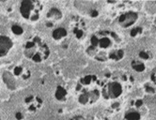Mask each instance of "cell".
<instances>
[{
    "mask_svg": "<svg viewBox=\"0 0 156 120\" xmlns=\"http://www.w3.org/2000/svg\"><path fill=\"white\" fill-rule=\"evenodd\" d=\"M71 29L73 36L77 40H82L87 35V27L85 22L80 17H73L71 21Z\"/></svg>",
    "mask_w": 156,
    "mask_h": 120,
    "instance_id": "obj_5",
    "label": "cell"
},
{
    "mask_svg": "<svg viewBox=\"0 0 156 120\" xmlns=\"http://www.w3.org/2000/svg\"><path fill=\"white\" fill-rule=\"evenodd\" d=\"M137 18H138V15L136 12H126V13H123L119 16V23L122 27L126 28V27H129L132 25L135 24L137 20Z\"/></svg>",
    "mask_w": 156,
    "mask_h": 120,
    "instance_id": "obj_8",
    "label": "cell"
},
{
    "mask_svg": "<svg viewBox=\"0 0 156 120\" xmlns=\"http://www.w3.org/2000/svg\"><path fill=\"white\" fill-rule=\"evenodd\" d=\"M141 32H142V28L141 27H136V28H133V29L131 30L130 35H131V37H136V35L140 34Z\"/></svg>",
    "mask_w": 156,
    "mask_h": 120,
    "instance_id": "obj_18",
    "label": "cell"
},
{
    "mask_svg": "<svg viewBox=\"0 0 156 120\" xmlns=\"http://www.w3.org/2000/svg\"><path fill=\"white\" fill-rule=\"evenodd\" d=\"M139 57H140V58H142V59H144V60H148L150 57H149V54H148V53H147V52L141 51V52L139 53Z\"/></svg>",
    "mask_w": 156,
    "mask_h": 120,
    "instance_id": "obj_19",
    "label": "cell"
},
{
    "mask_svg": "<svg viewBox=\"0 0 156 120\" xmlns=\"http://www.w3.org/2000/svg\"><path fill=\"white\" fill-rule=\"evenodd\" d=\"M12 40L7 36H0V57H6L12 48Z\"/></svg>",
    "mask_w": 156,
    "mask_h": 120,
    "instance_id": "obj_10",
    "label": "cell"
},
{
    "mask_svg": "<svg viewBox=\"0 0 156 120\" xmlns=\"http://www.w3.org/2000/svg\"><path fill=\"white\" fill-rule=\"evenodd\" d=\"M125 119L126 120H139L140 119V115H139V113H137L136 111L128 112L125 115Z\"/></svg>",
    "mask_w": 156,
    "mask_h": 120,
    "instance_id": "obj_16",
    "label": "cell"
},
{
    "mask_svg": "<svg viewBox=\"0 0 156 120\" xmlns=\"http://www.w3.org/2000/svg\"><path fill=\"white\" fill-rule=\"evenodd\" d=\"M75 92L78 103L83 106L94 104L101 96V92L97 87H82L76 85Z\"/></svg>",
    "mask_w": 156,
    "mask_h": 120,
    "instance_id": "obj_4",
    "label": "cell"
},
{
    "mask_svg": "<svg viewBox=\"0 0 156 120\" xmlns=\"http://www.w3.org/2000/svg\"><path fill=\"white\" fill-rule=\"evenodd\" d=\"M90 14H91V16H92V17H93V16H94V17H96V16H98V12H96V10H92Z\"/></svg>",
    "mask_w": 156,
    "mask_h": 120,
    "instance_id": "obj_24",
    "label": "cell"
},
{
    "mask_svg": "<svg viewBox=\"0 0 156 120\" xmlns=\"http://www.w3.org/2000/svg\"><path fill=\"white\" fill-rule=\"evenodd\" d=\"M132 67L136 71H138V72H142L145 70V65L141 61H138V60H133L132 62Z\"/></svg>",
    "mask_w": 156,
    "mask_h": 120,
    "instance_id": "obj_15",
    "label": "cell"
},
{
    "mask_svg": "<svg viewBox=\"0 0 156 120\" xmlns=\"http://www.w3.org/2000/svg\"><path fill=\"white\" fill-rule=\"evenodd\" d=\"M122 94V86L118 82H111L104 84L102 95L105 99H116Z\"/></svg>",
    "mask_w": 156,
    "mask_h": 120,
    "instance_id": "obj_6",
    "label": "cell"
},
{
    "mask_svg": "<svg viewBox=\"0 0 156 120\" xmlns=\"http://www.w3.org/2000/svg\"><path fill=\"white\" fill-rule=\"evenodd\" d=\"M113 40H119L118 35L108 30H102L93 34L90 37V45L87 46L86 53L88 57L97 61L108 60L107 50L112 47Z\"/></svg>",
    "mask_w": 156,
    "mask_h": 120,
    "instance_id": "obj_1",
    "label": "cell"
},
{
    "mask_svg": "<svg viewBox=\"0 0 156 120\" xmlns=\"http://www.w3.org/2000/svg\"><path fill=\"white\" fill-rule=\"evenodd\" d=\"M146 90H147V92H149V93H154V88H152V87H150V86H146Z\"/></svg>",
    "mask_w": 156,
    "mask_h": 120,
    "instance_id": "obj_21",
    "label": "cell"
},
{
    "mask_svg": "<svg viewBox=\"0 0 156 120\" xmlns=\"http://www.w3.org/2000/svg\"><path fill=\"white\" fill-rule=\"evenodd\" d=\"M142 104H143V101H142L141 100H138V101H136V107H140Z\"/></svg>",
    "mask_w": 156,
    "mask_h": 120,
    "instance_id": "obj_22",
    "label": "cell"
},
{
    "mask_svg": "<svg viewBox=\"0 0 156 120\" xmlns=\"http://www.w3.org/2000/svg\"><path fill=\"white\" fill-rule=\"evenodd\" d=\"M68 97H69V93L65 87H63L62 85H58L55 92V100L58 101L59 102H65L68 100Z\"/></svg>",
    "mask_w": 156,
    "mask_h": 120,
    "instance_id": "obj_11",
    "label": "cell"
},
{
    "mask_svg": "<svg viewBox=\"0 0 156 120\" xmlns=\"http://www.w3.org/2000/svg\"><path fill=\"white\" fill-rule=\"evenodd\" d=\"M63 17V14L61 12V10L58 9V8H51L46 15V18L51 20V21H59Z\"/></svg>",
    "mask_w": 156,
    "mask_h": 120,
    "instance_id": "obj_13",
    "label": "cell"
},
{
    "mask_svg": "<svg viewBox=\"0 0 156 120\" xmlns=\"http://www.w3.org/2000/svg\"><path fill=\"white\" fill-rule=\"evenodd\" d=\"M42 4L36 0H24L20 4V13L28 22H37L42 12Z\"/></svg>",
    "mask_w": 156,
    "mask_h": 120,
    "instance_id": "obj_3",
    "label": "cell"
},
{
    "mask_svg": "<svg viewBox=\"0 0 156 120\" xmlns=\"http://www.w3.org/2000/svg\"><path fill=\"white\" fill-rule=\"evenodd\" d=\"M3 81L6 84V85L9 87L10 90H14L16 88V83H15V78L13 77V75L12 72L9 71H5L3 73Z\"/></svg>",
    "mask_w": 156,
    "mask_h": 120,
    "instance_id": "obj_12",
    "label": "cell"
},
{
    "mask_svg": "<svg viewBox=\"0 0 156 120\" xmlns=\"http://www.w3.org/2000/svg\"><path fill=\"white\" fill-rule=\"evenodd\" d=\"M12 74L13 75L14 78L20 79V80H27L31 76L30 70L27 67L21 66V65H16V66L12 68Z\"/></svg>",
    "mask_w": 156,
    "mask_h": 120,
    "instance_id": "obj_9",
    "label": "cell"
},
{
    "mask_svg": "<svg viewBox=\"0 0 156 120\" xmlns=\"http://www.w3.org/2000/svg\"><path fill=\"white\" fill-rule=\"evenodd\" d=\"M25 104H26V107H27V110L29 113L35 114L41 108L42 100L39 96L31 95V96L27 97L25 99Z\"/></svg>",
    "mask_w": 156,
    "mask_h": 120,
    "instance_id": "obj_7",
    "label": "cell"
},
{
    "mask_svg": "<svg viewBox=\"0 0 156 120\" xmlns=\"http://www.w3.org/2000/svg\"><path fill=\"white\" fill-rule=\"evenodd\" d=\"M12 32L16 36H21V35H23V33H24V29L21 26H19L17 24H14V25L12 26Z\"/></svg>",
    "mask_w": 156,
    "mask_h": 120,
    "instance_id": "obj_17",
    "label": "cell"
},
{
    "mask_svg": "<svg viewBox=\"0 0 156 120\" xmlns=\"http://www.w3.org/2000/svg\"><path fill=\"white\" fill-rule=\"evenodd\" d=\"M16 118L18 119V120H21L22 118H23V115H22V114L21 113H16Z\"/></svg>",
    "mask_w": 156,
    "mask_h": 120,
    "instance_id": "obj_23",
    "label": "cell"
},
{
    "mask_svg": "<svg viewBox=\"0 0 156 120\" xmlns=\"http://www.w3.org/2000/svg\"><path fill=\"white\" fill-rule=\"evenodd\" d=\"M68 36V31H67L65 28L63 27H58V28H55L53 32H52V37L55 40L57 41H60L64 39L67 38Z\"/></svg>",
    "mask_w": 156,
    "mask_h": 120,
    "instance_id": "obj_14",
    "label": "cell"
},
{
    "mask_svg": "<svg viewBox=\"0 0 156 120\" xmlns=\"http://www.w3.org/2000/svg\"><path fill=\"white\" fill-rule=\"evenodd\" d=\"M70 120H86V119L81 115H76V116H73V118H71Z\"/></svg>",
    "mask_w": 156,
    "mask_h": 120,
    "instance_id": "obj_20",
    "label": "cell"
},
{
    "mask_svg": "<svg viewBox=\"0 0 156 120\" xmlns=\"http://www.w3.org/2000/svg\"><path fill=\"white\" fill-rule=\"evenodd\" d=\"M25 57L34 63L45 61L50 56V48L41 37L34 36L28 39L24 44Z\"/></svg>",
    "mask_w": 156,
    "mask_h": 120,
    "instance_id": "obj_2",
    "label": "cell"
}]
</instances>
